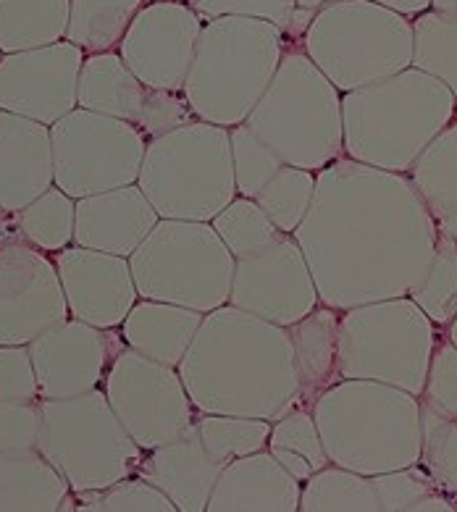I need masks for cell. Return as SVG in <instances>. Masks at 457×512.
I'll list each match as a JSON object with an SVG mask.
<instances>
[{
  "label": "cell",
  "mask_w": 457,
  "mask_h": 512,
  "mask_svg": "<svg viewBox=\"0 0 457 512\" xmlns=\"http://www.w3.org/2000/svg\"><path fill=\"white\" fill-rule=\"evenodd\" d=\"M436 234L408 176L337 158L316 174L313 203L292 237L321 305L342 313L408 297L434 258Z\"/></svg>",
  "instance_id": "1"
},
{
  "label": "cell",
  "mask_w": 457,
  "mask_h": 512,
  "mask_svg": "<svg viewBox=\"0 0 457 512\" xmlns=\"http://www.w3.org/2000/svg\"><path fill=\"white\" fill-rule=\"evenodd\" d=\"M176 371L200 413L276 421L300 394L289 331L229 302L205 313Z\"/></svg>",
  "instance_id": "2"
},
{
  "label": "cell",
  "mask_w": 457,
  "mask_h": 512,
  "mask_svg": "<svg viewBox=\"0 0 457 512\" xmlns=\"http://www.w3.org/2000/svg\"><path fill=\"white\" fill-rule=\"evenodd\" d=\"M457 98L426 71L410 69L345 92L342 142L352 161L408 174L429 142L455 121Z\"/></svg>",
  "instance_id": "3"
},
{
  "label": "cell",
  "mask_w": 457,
  "mask_h": 512,
  "mask_svg": "<svg viewBox=\"0 0 457 512\" xmlns=\"http://www.w3.org/2000/svg\"><path fill=\"white\" fill-rule=\"evenodd\" d=\"M329 463L379 476L408 468L421 457V400L366 379H342L313 402Z\"/></svg>",
  "instance_id": "4"
},
{
  "label": "cell",
  "mask_w": 457,
  "mask_h": 512,
  "mask_svg": "<svg viewBox=\"0 0 457 512\" xmlns=\"http://www.w3.org/2000/svg\"><path fill=\"white\" fill-rule=\"evenodd\" d=\"M282 29L263 19L221 16L203 24L182 95L200 121L245 124L282 64Z\"/></svg>",
  "instance_id": "5"
},
{
  "label": "cell",
  "mask_w": 457,
  "mask_h": 512,
  "mask_svg": "<svg viewBox=\"0 0 457 512\" xmlns=\"http://www.w3.org/2000/svg\"><path fill=\"white\" fill-rule=\"evenodd\" d=\"M268 148L295 166L318 174L342 158V98L305 50H287L271 85L245 121Z\"/></svg>",
  "instance_id": "6"
},
{
  "label": "cell",
  "mask_w": 457,
  "mask_h": 512,
  "mask_svg": "<svg viewBox=\"0 0 457 512\" xmlns=\"http://www.w3.org/2000/svg\"><path fill=\"white\" fill-rule=\"evenodd\" d=\"M137 184L161 218L213 221L237 195L229 129L192 121L153 137Z\"/></svg>",
  "instance_id": "7"
},
{
  "label": "cell",
  "mask_w": 457,
  "mask_h": 512,
  "mask_svg": "<svg viewBox=\"0 0 457 512\" xmlns=\"http://www.w3.org/2000/svg\"><path fill=\"white\" fill-rule=\"evenodd\" d=\"M305 56L339 92L358 90L413 66V22L373 0H339L316 11Z\"/></svg>",
  "instance_id": "8"
},
{
  "label": "cell",
  "mask_w": 457,
  "mask_h": 512,
  "mask_svg": "<svg viewBox=\"0 0 457 512\" xmlns=\"http://www.w3.org/2000/svg\"><path fill=\"white\" fill-rule=\"evenodd\" d=\"M37 449L74 494L108 489L134 476L145 452L98 386L64 400H40Z\"/></svg>",
  "instance_id": "9"
},
{
  "label": "cell",
  "mask_w": 457,
  "mask_h": 512,
  "mask_svg": "<svg viewBox=\"0 0 457 512\" xmlns=\"http://www.w3.org/2000/svg\"><path fill=\"white\" fill-rule=\"evenodd\" d=\"M129 268L142 300L211 313L229 302L234 255L211 221L161 218L129 255Z\"/></svg>",
  "instance_id": "10"
},
{
  "label": "cell",
  "mask_w": 457,
  "mask_h": 512,
  "mask_svg": "<svg viewBox=\"0 0 457 512\" xmlns=\"http://www.w3.org/2000/svg\"><path fill=\"white\" fill-rule=\"evenodd\" d=\"M434 344V323L410 297L342 310L339 376L381 381L421 397Z\"/></svg>",
  "instance_id": "11"
},
{
  "label": "cell",
  "mask_w": 457,
  "mask_h": 512,
  "mask_svg": "<svg viewBox=\"0 0 457 512\" xmlns=\"http://www.w3.org/2000/svg\"><path fill=\"white\" fill-rule=\"evenodd\" d=\"M56 187L74 200L137 184L148 140L129 121L74 108L50 124Z\"/></svg>",
  "instance_id": "12"
},
{
  "label": "cell",
  "mask_w": 457,
  "mask_h": 512,
  "mask_svg": "<svg viewBox=\"0 0 457 512\" xmlns=\"http://www.w3.org/2000/svg\"><path fill=\"white\" fill-rule=\"evenodd\" d=\"M103 392L116 418L145 452L171 442L195 423V405L179 371L132 347H124L108 365Z\"/></svg>",
  "instance_id": "13"
},
{
  "label": "cell",
  "mask_w": 457,
  "mask_h": 512,
  "mask_svg": "<svg viewBox=\"0 0 457 512\" xmlns=\"http://www.w3.org/2000/svg\"><path fill=\"white\" fill-rule=\"evenodd\" d=\"M318 302L308 260L292 234L276 232L261 250L234 258L229 292V305L234 308L287 329L308 316Z\"/></svg>",
  "instance_id": "14"
},
{
  "label": "cell",
  "mask_w": 457,
  "mask_h": 512,
  "mask_svg": "<svg viewBox=\"0 0 457 512\" xmlns=\"http://www.w3.org/2000/svg\"><path fill=\"white\" fill-rule=\"evenodd\" d=\"M66 318L56 260L22 234L0 239V344H29Z\"/></svg>",
  "instance_id": "15"
},
{
  "label": "cell",
  "mask_w": 457,
  "mask_h": 512,
  "mask_svg": "<svg viewBox=\"0 0 457 512\" xmlns=\"http://www.w3.org/2000/svg\"><path fill=\"white\" fill-rule=\"evenodd\" d=\"M85 53L69 40L0 56V111L45 127L79 108V71Z\"/></svg>",
  "instance_id": "16"
},
{
  "label": "cell",
  "mask_w": 457,
  "mask_h": 512,
  "mask_svg": "<svg viewBox=\"0 0 457 512\" xmlns=\"http://www.w3.org/2000/svg\"><path fill=\"white\" fill-rule=\"evenodd\" d=\"M203 19L187 3L153 0L142 6L119 45V56L150 90L182 92Z\"/></svg>",
  "instance_id": "17"
},
{
  "label": "cell",
  "mask_w": 457,
  "mask_h": 512,
  "mask_svg": "<svg viewBox=\"0 0 457 512\" xmlns=\"http://www.w3.org/2000/svg\"><path fill=\"white\" fill-rule=\"evenodd\" d=\"M27 347L37 373L40 400H64L90 392L106 379L108 365L127 342L116 329H98L69 316Z\"/></svg>",
  "instance_id": "18"
},
{
  "label": "cell",
  "mask_w": 457,
  "mask_h": 512,
  "mask_svg": "<svg viewBox=\"0 0 457 512\" xmlns=\"http://www.w3.org/2000/svg\"><path fill=\"white\" fill-rule=\"evenodd\" d=\"M53 260L61 276L69 316L77 321L98 329H119L134 302L140 300L129 258L74 245L64 247Z\"/></svg>",
  "instance_id": "19"
},
{
  "label": "cell",
  "mask_w": 457,
  "mask_h": 512,
  "mask_svg": "<svg viewBox=\"0 0 457 512\" xmlns=\"http://www.w3.org/2000/svg\"><path fill=\"white\" fill-rule=\"evenodd\" d=\"M158 221L161 216L155 213L140 184L98 192L77 200L74 245L129 258Z\"/></svg>",
  "instance_id": "20"
},
{
  "label": "cell",
  "mask_w": 457,
  "mask_h": 512,
  "mask_svg": "<svg viewBox=\"0 0 457 512\" xmlns=\"http://www.w3.org/2000/svg\"><path fill=\"white\" fill-rule=\"evenodd\" d=\"M50 187H56L50 127L0 111V211L19 213Z\"/></svg>",
  "instance_id": "21"
},
{
  "label": "cell",
  "mask_w": 457,
  "mask_h": 512,
  "mask_svg": "<svg viewBox=\"0 0 457 512\" xmlns=\"http://www.w3.org/2000/svg\"><path fill=\"white\" fill-rule=\"evenodd\" d=\"M224 465L203 447L192 423L171 442L148 449L137 476L158 486L179 512H205Z\"/></svg>",
  "instance_id": "22"
},
{
  "label": "cell",
  "mask_w": 457,
  "mask_h": 512,
  "mask_svg": "<svg viewBox=\"0 0 457 512\" xmlns=\"http://www.w3.org/2000/svg\"><path fill=\"white\" fill-rule=\"evenodd\" d=\"M300 491V481L261 449L224 465L208 512H295L300 510Z\"/></svg>",
  "instance_id": "23"
},
{
  "label": "cell",
  "mask_w": 457,
  "mask_h": 512,
  "mask_svg": "<svg viewBox=\"0 0 457 512\" xmlns=\"http://www.w3.org/2000/svg\"><path fill=\"white\" fill-rule=\"evenodd\" d=\"M203 318L205 313L200 310L171 305V302L140 300L134 302V308L121 323V337L127 347L145 358L179 368Z\"/></svg>",
  "instance_id": "24"
},
{
  "label": "cell",
  "mask_w": 457,
  "mask_h": 512,
  "mask_svg": "<svg viewBox=\"0 0 457 512\" xmlns=\"http://www.w3.org/2000/svg\"><path fill=\"white\" fill-rule=\"evenodd\" d=\"M292 350H295L297 381H300V394L297 405L313 407V402L321 394L342 381L339 376V310L321 305L310 310L308 316L287 326Z\"/></svg>",
  "instance_id": "25"
},
{
  "label": "cell",
  "mask_w": 457,
  "mask_h": 512,
  "mask_svg": "<svg viewBox=\"0 0 457 512\" xmlns=\"http://www.w3.org/2000/svg\"><path fill=\"white\" fill-rule=\"evenodd\" d=\"M69 491L40 449H0V512L71 510Z\"/></svg>",
  "instance_id": "26"
},
{
  "label": "cell",
  "mask_w": 457,
  "mask_h": 512,
  "mask_svg": "<svg viewBox=\"0 0 457 512\" xmlns=\"http://www.w3.org/2000/svg\"><path fill=\"white\" fill-rule=\"evenodd\" d=\"M150 87L134 77L119 53H92L85 56L79 71V108L103 113L111 119L129 121L137 127L142 111L148 106Z\"/></svg>",
  "instance_id": "27"
},
{
  "label": "cell",
  "mask_w": 457,
  "mask_h": 512,
  "mask_svg": "<svg viewBox=\"0 0 457 512\" xmlns=\"http://www.w3.org/2000/svg\"><path fill=\"white\" fill-rule=\"evenodd\" d=\"M408 179L429 208L436 229L457 234V121L447 124L410 166Z\"/></svg>",
  "instance_id": "28"
},
{
  "label": "cell",
  "mask_w": 457,
  "mask_h": 512,
  "mask_svg": "<svg viewBox=\"0 0 457 512\" xmlns=\"http://www.w3.org/2000/svg\"><path fill=\"white\" fill-rule=\"evenodd\" d=\"M71 0H0V50L45 48L66 40Z\"/></svg>",
  "instance_id": "29"
},
{
  "label": "cell",
  "mask_w": 457,
  "mask_h": 512,
  "mask_svg": "<svg viewBox=\"0 0 457 512\" xmlns=\"http://www.w3.org/2000/svg\"><path fill=\"white\" fill-rule=\"evenodd\" d=\"M145 0H71L66 40L82 53H108L119 48L129 24Z\"/></svg>",
  "instance_id": "30"
},
{
  "label": "cell",
  "mask_w": 457,
  "mask_h": 512,
  "mask_svg": "<svg viewBox=\"0 0 457 512\" xmlns=\"http://www.w3.org/2000/svg\"><path fill=\"white\" fill-rule=\"evenodd\" d=\"M268 452L292 473V476L305 484L313 473L329 465L318 426L313 421V413L308 407L295 405L292 410L276 418L268 436Z\"/></svg>",
  "instance_id": "31"
},
{
  "label": "cell",
  "mask_w": 457,
  "mask_h": 512,
  "mask_svg": "<svg viewBox=\"0 0 457 512\" xmlns=\"http://www.w3.org/2000/svg\"><path fill=\"white\" fill-rule=\"evenodd\" d=\"M413 66L457 98V11H423L413 22Z\"/></svg>",
  "instance_id": "32"
},
{
  "label": "cell",
  "mask_w": 457,
  "mask_h": 512,
  "mask_svg": "<svg viewBox=\"0 0 457 512\" xmlns=\"http://www.w3.org/2000/svg\"><path fill=\"white\" fill-rule=\"evenodd\" d=\"M303 512H379L371 478L329 463L305 481L300 491Z\"/></svg>",
  "instance_id": "33"
},
{
  "label": "cell",
  "mask_w": 457,
  "mask_h": 512,
  "mask_svg": "<svg viewBox=\"0 0 457 512\" xmlns=\"http://www.w3.org/2000/svg\"><path fill=\"white\" fill-rule=\"evenodd\" d=\"M16 229L24 242H29L43 253H61L74 242V221H77V200L58 187L24 205L14 213Z\"/></svg>",
  "instance_id": "34"
},
{
  "label": "cell",
  "mask_w": 457,
  "mask_h": 512,
  "mask_svg": "<svg viewBox=\"0 0 457 512\" xmlns=\"http://www.w3.org/2000/svg\"><path fill=\"white\" fill-rule=\"evenodd\" d=\"M371 478L373 494L379 499V512H455L450 494L434 484V478L421 465L389 470Z\"/></svg>",
  "instance_id": "35"
},
{
  "label": "cell",
  "mask_w": 457,
  "mask_h": 512,
  "mask_svg": "<svg viewBox=\"0 0 457 512\" xmlns=\"http://www.w3.org/2000/svg\"><path fill=\"white\" fill-rule=\"evenodd\" d=\"M408 297L434 326H447L457 316V242L450 234H436L434 258Z\"/></svg>",
  "instance_id": "36"
},
{
  "label": "cell",
  "mask_w": 457,
  "mask_h": 512,
  "mask_svg": "<svg viewBox=\"0 0 457 512\" xmlns=\"http://www.w3.org/2000/svg\"><path fill=\"white\" fill-rule=\"evenodd\" d=\"M197 436L203 447L221 463H232L237 457L253 455L268 447L271 421L242 418V415L203 413L195 421Z\"/></svg>",
  "instance_id": "37"
},
{
  "label": "cell",
  "mask_w": 457,
  "mask_h": 512,
  "mask_svg": "<svg viewBox=\"0 0 457 512\" xmlns=\"http://www.w3.org/2000/svg\"><path fill=\"white\" fill-rule=\"evenodd\" d=\"M313 190H316V176H313V171L284 166L255 195V203L261 205V211L266 213L268 221L279 232L295 234L297 226L303 224L310 203H313Z\"/></svg>",
  "instance_id": "38"
},
{
  "label": "cell",
  "mask_w": 457,
  "mask_h": 512,
  "mask_svg": "<svg viewBox=\"0 0 457 512\" xmlns=\"http://www.w3.org/2000/svg\"><path fill=\"white\" fill-rule=\"evenodd\" d=\"M421 465L434 484L457 499V418L421 405Z\"/></svg>",
  "instance_id": "39"
},
{
  "label": "cell",
  "mask_w": 457,
  "mask_h": 512,
  "mask_svg": "<svg viewBox=\"0 0 457 512\" xmlns=\"http://www.w3.org/2000/svg\"><path fill=\"white\" fill-rule=\"evenodd\" d=\"M229 142H232V166L237 195L255 200V195L271 182V176H276L284 169L282 158L268 148L266 142L247 124L229 127Z\"/></svg>",
  "instance_id": "40"
},
{
  "label": "cell",
  "mask_w": 457,
  "mask_h": 512,
  "mask_svg": "<svg viewBox=\"0 0 457 512\" xmlns=\"http://www.w3.org/2000/svg\"><path fill=\"white\" fill-rule=\"evenodd\" d=\"M211 224L234 258L261 250L279 232L268 221L266 213L261 211V205L250 200V197H234L232 203L226 205Z\"/></svg>",
  "instance_id": "41"
},
{
  "label": "cell",
  "mask_w": 457,
  "mask_h": 512,
  "mask_svg": "<svg viewBox=\"0 0 457 512\" xmlns=\"http://www.w3.org/2000/svg\"><path fill=\"white\" fill-rule=\"evenodd\" d=\"M77 510L87 512H176L174 502L142 476H129L108 489L77 494Z\"/></svg>",
  "instance_id": "42"
},
{
  "label": "cell",
  "mask_w": 457,
  "mask_h": 512,
  "mask_svg": "<svg viewBox=\"0 0 457 512\" xmlns=\"http://www.w3.org/2000/svg\"><path fill=\"white\" fill-rule=\"evenodd\" d=\"M418 400L436 413L457 418V347L447 337L434 344L426 384Z\"/></svg>",
  "instance_id": "43"
},
{
  "label": "cell",
  "mask_w": 457,
  "mask_h": 512,
  "mask_svg": "<svg viewBox=\"0 0 457 512\" xmlns=\"http://www.w3.org/2000/svg\"><path fill=\"white\" fill-rule=\"evenodd\" d=\"M187 6L200 19H221V16H245V19H263L274 27L287 29L295 0H187Z\"/></svg>",
  "instance_id": "44"
},
{
  "label": "cell",
  "mask_w": 457,
  "mask_h": 512,
  "mask_svg": "<svg viewBox=\"0 0 457 512\" xmlns=\"http://www.w3.org/2000/svg\"><path fill=\"white\" fill-rule=\"evenodd\" d=\"M0 400L37 402V373L27 344H0Z\"/></svg>",
  "instance_id": "45"
},
{
  "label": "cell",
  "mask_w": 457,
  "mask_h": 512,
  "mask_svg": "<svg viewBox=\"0 0 457 512\" xmlns=\"http://www.w3.org/2000/svg\"><path fill=\"white\" fill-rule=\"evenodd\" d=\"M192 121H200L192 113L190 103L184 98L182 92H163V90H150L148 106L142 111L137 129H140L148 140L169 134L179 127H187Z\"/></svg>",
  "instance_id": "46"
},
{
  "label": "cell",
  "mask_w": 457,
  "mask_h": 512,
  "mask_svg": "<svg viewBox=\"0 0 457 512\" xmlns=\"http://www.w3.org/2000/svg\"><path fill=\"white\" fill-rule=\"evenodd\" d=\"M40 402L0 400V449H37Z\"/></svg>",
  "instance_id": "47"
},
{
  "label": "cell",
  "mask_w": 457,
  "mask_h": 512,
  "mask_svg": "<svg viewBox=\"0 0 457 512\" xmlns=\"http://www.w3.org/2000/svg\"><path fill=\"white\" fill-rule=\"evenodd\" d=\"M373 3L392 8V11L402 16H418L431 8V0H373Z\"/></svg>",
  "instance_id": "48"
},
{
  "label": "cell",
  "mask_w": 457,
  "mask_h": 512,
  "mask_svg": "<svg viewBox=\"0 0 457 512\" xmlns=\"http://www.w3.org/2000/svg\"><path fill=\"white\" fill-rule=\"evenodd\" d=\"M331 3H339V0H295L297 8H310V11H318V8L331 6Z\"/></svg>",
  "instance_id": "49"
},
{
  "label": "cell",
  "mask_w": 457,
  "mask_h": 512,
  "mask_svg": "<svg viewBox=\"0 0 457 512\" xmlns=\"http://www.w3.org/2000/svg\"><path fill=\"white\" fill-rule=\"evenodd\" d=\"M431 8H436V11H457V0H431Z\"/></svg>",
  "instance_id": "50"
},
{
  "label": "cell",
  "mask_w": 457,
  "mask_h": 512,
  "mask_svg": "<svg viewBox=\"0 0 457 512\" xmlns=\"http://www.w3.org/2000/svg\"><path fill=\"white\" fill-rule=\"evenodd\" d=\"M447 326H450V329H447V339H450V342L457 347V316L452 318V321L447 323Z\"/></svg>",
  "instance_id": "51"
},
{
  "label": "cell",
  "mask_w": 457,
  "mask_h": 512,
  "mask_svg": "<svg viewBox=\"0 0 457 512\" xmlns=\"http://www.w3.org/2000/svg\"><path fill=\"white\" fill-rule=\"evenodd\" d=\"M171 3H184V0H171Z\"/></svg>",
  "instance_id": "52"
},
{
  "label": "cell",
  "mask_w": 457,
  "mask_h": 512,
  "mask_svg": "<svg viewBox=\"0 0 457 512\" xmlns=\"http://www.w3.org/2000/svg\"><path fill=\"white\" fill-rule=\"evenodd\" d=\"M452 239H455V242H457V234H455V237H452Z\"/></svg>",
  "instance_id": "53"
},
{
  "label": "cell",
  "mask_w": 457,
  "mask_h": 512,
  "mask_svg": "<svg viewBox=\"0 0 457 512\" xmlns=\"http://www.w3.org/2000/svg\"><path fill=\"white\" fill-rule=\"evenodd\" d=\"M0 53H3V50H0Z\"/></svg>",
  "instance_id": "54"
},
{
  "label": "cell",
  "mask_w": 457,
  "mask_h": 512,
  "mask_svg": "<svg viewBox=\"0 0 457 512\" xmlns=\"http://www.w3.org/2000/svg\"><path fill=\"white\" fill-rule=\"evenodd\" d=\"M0 213H3V211H0Z\"/></svg>",
  "instance_id": "55"
}]
</instances>
